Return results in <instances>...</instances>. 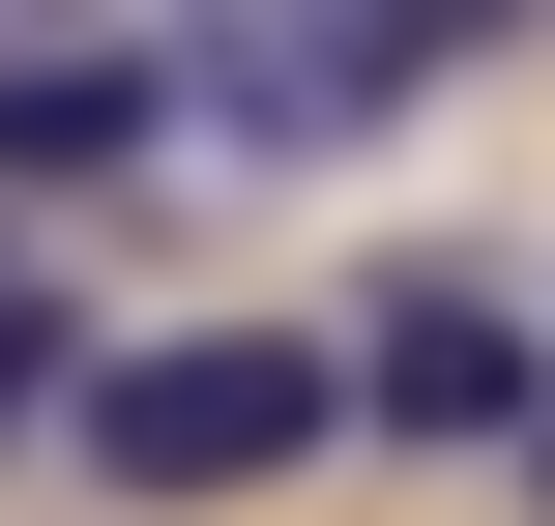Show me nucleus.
Returning a JSON list of instances; mask_svg holds the SVG:
<instances>
[{"instance_id": "obj_1", "label": "nucleus", "mask_w": 555, "mask_h": 526, "mask_svg": "<svg viewBox=\"0 0 555 526\" xmlns=\"http://www.w3.org/2000/svg\"><path fill=\"white\" fill-rule=\"evenodd\" d=\"M59 439H88L117 498H263V469L351 439V381H322V322H146V351L59 381Z\"/></svg>"}, {"instance_id": "obj_2", "label": "nucleus", "mask_w": 555, "mask_h": 526, "mask_svg": "<svg viewBox=\"0 0 555 526\" xmlns=\"http://www.w3.org/2000/svg\"><path fill=\"white\" fill-rule=\"evenodd\" d=\"M527 0H205V117L234 146H351V117H410L439 59H498Z\"/></svg>"}, {"instance_id": "obj_3", "label": "nucleus", "mask_w": 555, "mask_h": 526, "mask_svg": "<svg viewBox=\"0 0 555 526\" xmlns=\"http://www.w3.org/2000/svg\"><path fill=\"white\" fill-rule=\"evenodd\" d=\"M322 381H351V439H527L555 381H527V322L468 293V264H410L380 322H322Z\"/></svg>"}, {"instance_id": "obj_4", "label": "nucleus", "mask_w": 555, "mask_h": 526, "mask_svg": "<svg viewBox=\"0 0 555 526\" xmlns=\"http://www.w3.org/2000/svg\"><path fill=\"white\" fill-rule=\"evenodd\" d=\"M146 117H176V59H88V29H29V59H0V176H117Z\"/></svg>"}, {"instance_id": "obj_5", "label": "nucleus", "mask_w": 555, "mask_h": 526, "mask_svg": "<svg viewBox=\"0 0 555 526\" xmlns=\"http://www.w3.org/2000/svg\"><path fill=\"white\" fill-rule=\"evenodd\" d=\"M29 351H59V322H29V293H0V410H29Z\"/></svg>"}, {"instance_id": "obj_6", "label": "nucleus", "mask_w": 555, "mask_h": 526, "mask_svg": "<svg viewBox=\"0 0 555 526\" xmlns=\"http://www.w3.org/2000/svg\"><path fill=\"white\" fill-rule=\"evenodd\" d=\"M29 29H59V0H0V59H29Z\"/></svg>"}]
</instances>
